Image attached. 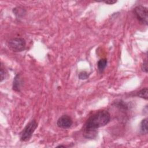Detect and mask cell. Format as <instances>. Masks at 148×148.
<instances>
[{"label":"cell","mask_w":148,"mask_h":148,"mask_svg":"<svg viewBox=\"0 0 148 148\" xmlns=\"http://www.w3.org/2000/svg\"><path fill=\"white\" fill-rule=\"evenodd\" d=\"M110 121V114L108 111L98 110L87 119L83 127V130H97V128L108 124Z\"/></svg>","instance_id":"obj_1"},{"label":"cell","mask_w":148,"mask_h":148,"mask_svg":"<svg viewBox=\"0 0 148 148\" xmlns=\"http://www.w3.org/2000/svg\"><path fill=\"white\" fill-rule=\"evenodd\" d=\"M38 127V123L35 120L28 123L20 134V139L22 142H27L31 138Z\"/></svg>","instance_id":"obj_2"},{"label":"cell","mask_w":148,"mask_h":148,"mask_svg":"<svg viewBox=\"0 0 148 148\" xmlns=\"http://www.w3.org/2000/svg\"><path fill=\"white\" fill-rule=\"evenodd\" d=\"M8 46L14 52H20L25 50L26 42L23 38L16 37L11 39L8 42Z\"/></svg>","instance_id":"obj_3"},{"label":"cell","mask_w":148,"mask_h":148,"mask_svg":"<svg viewBox=\"0 0 148 148\" xmlns=\"http://www.w3.org/2000/svg\"><path fill=\"white\" fill-rule=\"evenodd\" d=\"M133 13L137 20L140 23L146 25H147L148 11L146 7L142 5L137 6L134 9Z\"/></svg>","instance_id":"obj_4"},{"label":"cell","mask_w":148,"mask_h":148,"mask_svg":"<svg viewBox=\"0 0 148 148\" xmlns=\"http://www.w3.org/2000/svg\"><path fill=\"white\" fill-rule=\"evenodd\" d=\"M73 124L72 118L67 115L64 114L59 117L57 121V125L59 128L63 129H67L71 127Z\"/></svg>","instance_id":"obj_5"},{"label":"cell","mask_w":148,"mask_h":148,"mask_svg":"<svg viewBox=\"0 0 148 148\" xmlns=\"http://www.w3.org/2000/svg\"><path fill=\"white\" fill-rule=\"evenodd\" d=\"M22 84V80L19 74H17L15 76L13 83V90L15 91L19 92L20 91L21 86Z\"/></svg>","instance_id":"obj_6"},{"label":"cell","mask_w":148,"mask_h":148,"mask_svg":"<svg viewBox=\"0 0 148 148\" xmlns=\"http://www.w3.org/2000/svg\"><path fill=\"white\" fill-rule=\"evenodd\" d=\"M108 61L106 58L100 59L97 62V67L99 73H102L107 65Z\"/></svg>","instance_id":"obj_7"},{"label":"cell","mask_w":148,"mask_h":148,"mask_svg":"<svg viewBox=\"0 0 148 148\" xmlns=\"http://www.w3.org/2000/svg\"><path fill=\"white\" fill-rule=\"evenodd\" d=\"M147 92H148V89L147 87H145L144 88L141 89L139 91L136 92L134 95L139 98H143L146 100H147V98H148Z\"/></svg>","instance_id":"obj_8"},{"label":"cell","mask_w":148,"mask_h":148,"mask_svg":"<svg viewBox=\"0 0 148 148\" xmlns=\"http://www.w3.org/2000/svg\"><path fill=\"white\" fill-rule=\"evenodd\" d=\"M140 131L143 134H147V119H143L140 123Z\"/></svg>","instance_id":"obj_9"},{"label":"cell","mask_w":148,"mask_h":148,"mask_svg":"<svg viewBox=\"0 0 148 148\" xmlns=\"http://www.w3.org/2000/svg\"><path fill=\"white\" fill-rule=\"evenodd\" d=\"M13 12L17 17L23 16V14L25 13V10L20 7H17L13 9Z\"/></svg>","instance_id":"obj_10"},{"label":"cell","mask_w":148,"mask_h":148,"mask_svg":"<svg viewBox=\"0 0 148 148\" xmlns=\"http://www.w3.org/2000/svg\"><path fill=\"white\" fill-rule=\"evenodd\" d=\"M88 77V74L86 71H82L79 74V78L81 80L87 79Z\"/></svg>","instance_id":"obj_11"},{"label":"cell","mask_w":148,"mask_h":148,"mask_svg":"<svg viewBox=\"0 0 148 148\" xmlns=\"http://www.w3.org/2000/svg\"><path fill=\"white\" fill-rule=\"evenodd\" d=\"M1 82H2L6 77V72L5 71V68H3L2 64L1 66Z\"/></svg>","instance_id":"obj_12"},{"label":"cell","mask_w":148,"mask_h":148,"mask_svg":"<svg viewBox=\"0 0 148 148\" xmlns=\"http://www.w3.org/2000/svg\"><path fill=\"white\" fill-rule=\"evenodd\" d=\"M142 69L143 72L147 73V60H145L143 61L142 65Z\"/></svg>","instance_id":"obj_13"},{"label":"cell","mask_w":148,"mask_h":148,"mask_svg":"<svg viewBox=\"0 0 148 148\" xmlns=\"http://www.w3.org/2000/svg\"><path fill=\"white\" fill-rule=\"evenodd\" d=\"M117 1H104V3H106V4H109V5H113L115 3H116Z\"/></svg>","instance_id":"obj_14"}]
</instances>
